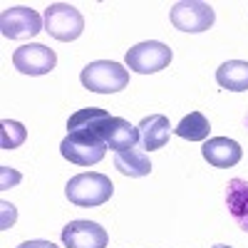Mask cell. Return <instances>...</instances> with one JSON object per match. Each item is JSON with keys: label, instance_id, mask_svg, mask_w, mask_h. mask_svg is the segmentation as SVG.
<instances>
[{"label": "cell", "instance_id": "obj_1", "mask_svg": "<svg viewBox=\"0 0 248 248\" xmlns=\"http://www.w3.org/2000/svg\"><path fill=\"white\" fill-rule=\"evenodd\" d=\"M112 194H114V186H112L109 176L97 174V171L77 174L65 186V196L70 199V203L82 206V209H94V206L107 203L112 199Z\"/></svg>", "mask_w": 248, "mask_h": 248}, {"label": "cell", "instance_id": "obj_2", "mask_svg": "<svg viewBox=\"0 0 248 248\" xmlns=\"http://www.w3.org/2000/svg\"><path fill=\"white\" fill-rule=\"evenodd\" d=\"M79 79L87 90H92L97 94H112L129 85V70H124L119 62L97 60L82 70Z\"/></svg>", "mask_w": 248, "mask_h": 248}, {"label": "cell", "instance_id": "obj_3", "mask_svg": "<svg viewBox=\"0 0 248 248\" xmlns=\"http://www.w3.org/2000/svg\"><path fill=\"white\" fill-rule=\"evenodd\" d=\"M60 154L77 167H94L105 159L107 144L92 132H70L60 144Z\"/></svg>", "mask_w": 248, "mask_h": 248}, {"label": "cell", "instance_id": "obj_4", "mask_svg": "<svg viewBox=\"0 0 248 248\" xmlns=\"http://www.w3.org/2000/svg\"><path fill=\"white\" fill-rule=\"evenodd\" d=\"M43 20H45V32L60 40V43H72L85 30V17L70 3H52L45 10Z\"/></svg>", "mask_w": 248, "mask_h": 248}, {"label": "cell", "instance_id": "obj_5", "mask_svg": "<svg viewBox=\"0 0 248 248\" xmlns=\"http://www.w3.org/2000/svg\"><path fill=\"white\" fill-rule=\"evenodd\" d=\"M174 52L169 45L159 43V40H147V43H139L134 47L127 50V67L132 72H139V75H152V72H159L164 70L171 62Z\"/></svg>", "mask_w": 248, "mask_h": 248}, {"label": "cell", "instance_id": "obj_6", "mask_svg": "<svg viewBox=\"0 0 248 248\" xmlns=\"http://www.w3.org/2000/svg\"><path fill=\"white\" fill-rule=\"evenodd\" d=\"M169 17L171 25L181 32H203L214 25L216 13L209 3H201V0H181L171 8Z\"/></svg>", "mask_w": 248, "mask_h": 248}, {"label": "cell", "instance_id": "obj_7", "mask_svg": "<svg viewBox=\"0 0 248 248\" xmlns=\"http://www.w3.org/2000/svg\"><path fill=\"white\" fill-rule=\"evenodd\" d=\"M45 28V20L37 15V10L17 5V8H5L0 13V32L10 40H25L35 37Z\"/></svg>", "mask_w": 248, "mask_h": 248}, {"label": "cell", "instance_id": "obj_8", "mask_svg": "<svg viewBox=\"0 0 248 248\" xmlns=\"http://www.w3.org/2000/svg\"><path fill=\"white\" fill-rule=\"evenodd\" d=\"M13 65L17 72L37 77V75H47L50 70H55L57 55H55V50L40 45V43H30L13 52Z\"/></svg>", "mask_w": 248, "mask_h": 248}, {"label": "cell", "instance_id": "obj_9", "mask_svg": "<svg viewBox=\"0 0 248 248\" xmlns=\"http://www.w3.org/2000/svg\"><path fill=\"white\" fill-rule=\"evenodd\" d=\"M65 248H107L109 236L94 221H70L62 229Z\"/></svg>", "mask_w": 248, "mask_h": 248}, {"label": "cell", "instance_id": "obj_10", "mask_svg": "<svg viewBox=\"0 0 248 248\" xmlns=\"http://www.w3.org/2000/svg\"><path fill=\"white\" fill-rule=\"evenodd\" d=\"M99 137L114 152L137 149V144H139V129L132 127V124L124 119V117H109L105 124H102Z\"/></svg>", "mask_w": 248, "mask_h": 248}, {"label": "cell", "instance_id": "obj_11", "mask_svg": "<svg viewBox=\"0 0 248 248\" xmlns=\"http://www.w3.org/2000/svg\"><path fill=\"white\" fill-rule=\"evenodd\" d=\"M201 154L216 169H231V167H236V164L241 161V156H243L241 144L233 141V139H229V137H214V139H209L201 147Z\"/></svg>", "mask_w": 248, "mask_h": 248}, {"label": "cell", "instance_id": "obj_12", "mask_svg": "<svg viewBox=\"0 0 248 248\" xmlns=\"http://www.w3.org/2000/svg\"><path fill=\"white\" fill-rule=\"evenodd\" d=\"M139 141H141V147L144 149H164L167 147V141L171 137V124L169 119L164 117V114H149V117H144L139 122Z\"/></svg>", "mask_w": 248, "mask_h": 248}, {"label": "cell", "instance_id": "obj_13", "mask_svg": "<svg viewBox=\"0 0 248 248\" xmlns=\"http://www.w3.org/2000/svg\"><path fill=\"white\" fill-rule=\"evenodd\" d=\"M226 206L241 231L248 233V181L231 179L226 186Z\"/></svg>", "mask_w": 248, "mask_h": 248}, {"label": "cell", "instance_id": "obj_14", "mask_svg": "<svg viewBox=\"0 0 248 248\" xmlns=\"http://www.w3.org/2000/svg\"><path fill=\"white\" fill-rule=\"evenodd\" d=\"M114 167L119 174L129 176V179H141L152 174V161L141 149H127V152H117L114 156Z\"/></svg>", "mask_w": 248, "mask_h": 248}, {"label": "cell", "instance_id": "obj_15", "mask_svg": "<svg viewBox=\"0 0 248 248\" xmlns=\"http://www.w3.org/2000/svg\"><path fill=\"white\" fill-rule=\"evenodd\" d=\"M216 82L223 90L231 92H246L248 90V62L243 60H229L216 70Z\"/></svg>", "mask_w": 248, "mask_h": 248}, {"label": "cell", "instance_id": "obj_16", "mask_svg": "<svg viewBox=\"0 0 248 248\" xmlns=\"http://www.w3.org/2000/svg\"><path fill=\"white\" fill-rule=\"evenodd\" d=\"M109 119V114L105 109H99V107H87V109H79L75 112L70 119H67V129L70 132H92L99 137V129H102V124H105ZM102 139V137H99Z\"/></svg>", "mask_w": 248, "mask_h": 248}, {"label": "cell", "instance_id": "obj_17", "mask_svg": "<svg viewBox=\"0 0 248 248\" xmlns=\"http://www.w3.org/2000/svg\"><path fill=\"white\" fill-rule=\"evenodd\" d=\"M209 132H211V124H209V119H206L201 112L186 114V117L176 124V129H174L176 137L189 139V141H203L206 137H209Z\"/></svg>", "mask_w": 248, "mask_h": 248}, {"label": "cell", "instance_id": "obj_18", "mask_svg": "<svg viewBox=\"0 0 248 248\" xmlns=\"http://www.w3.org/2000/svg\"><path fill=\"white\" fill-rule=\"evenodd\" d=\"M28 139V129L15 119H3L0 122V149H17L20 144Z\"/></svg>", "mask_w": 248, "mask_h": 248}, {"label": "cell", "instance_id": "obj_19", "mask_svg": "<svg viewBox=\"0 0 248 248\" xmlns=\"http://www.w3.org/2000/svg\"><path fill=\"white\" fill-rule=\"evenodd\" d=\"M20 176L17 171H13L10 167H0V189H8V186H15V184H20Z\"/></svg>", "mask_w": 248, "mask_h": 248}, {"label": "cell", "instance_id": "obj_20", "mask_svg": "<svg viewBox=\"0 0 248 248\" xmlns=\"http://www.w3.org/2000/svg\"><path fill=\"white\" fill-rule=\"evenodd\" d=\"M0 209H3V223H0V226H3V229H8V226L15 221V206L8 203V201H3V203H0Z\"/></svg>", "mask_w": 248, "mask_h": 248}, {"label": "cell", "instance_id": "obj_21", "mask_svg": "<svg viewBox=\"0 0 248 248\" xmlns=\"http://www.w3.org/2000/svg\"><path fill=\"white\" fill-rule=\"evenodd\" d=\"M17 248H57L52 241H25V243H20Z\"/></svg>", "mask_w": 248, "mask_h": 248}, {"label": "cell", "instance_id": "obj_22", "mask_svg": "<svg viewBox=\"0 0 248 248\" xmlns=\"http://www.w3.org/2000/svg\"><path fill=\"white\" fill-rule=\"evenodd\" d=\"M214 248H233V246H223V243H218V246H214Z\"/></svg>", "mask_w": 248, "mask_h": 248}, {"label": "cell", "instance_id": "obj_23", "mask_svg": "<svg viewBox=\"0 0 248 248\" xmlns=\"http://www.w3.org/2000/svg\"><path fill=\"white\" fill-rule=\"evenodd\" d=\"M246 124H248V117H246Z\"/></svg>", "mask_w": 248, "mask_h": 248}]
</instances>
